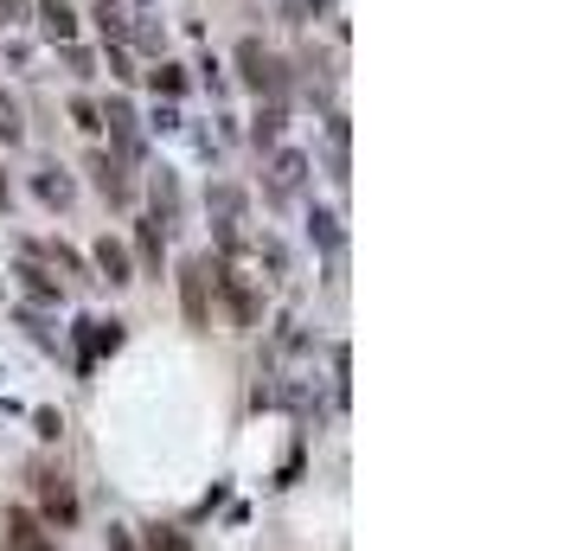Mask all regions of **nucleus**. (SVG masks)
I'll use <instances>...</instances> for the list:
<instances>
[{"label":"nucleus","instance_id":"2","mask_svg":"<svg viewBox=\"0 0 570 551\" xmlns=\"http://www.w3.org/2000/svg\"><path fill=\"white\" fill-rule=\"evenodd\" d=\"M212 289L225 295V308H232V321L237 327H257L263 321V295L237 276V269H225V263H212Z\"/></svg>","mask_w":570,"mask_h":551},{"label":"nucleus","instance_id":"8","mask_svg":"<svg viewBox=\"0 0 570 551\" xmlns=\"http://www.w3.org/2000/svg\"><path fill=\"white\" fill-rule=\"evenodd\" d=\"M39 27H46L52 46H71L78 39V7L71 0H39Z\"/></svg>","mask_w":570,"mask_h":551},{"label":"nucleus","instance_id":"21","mask_svg":"<svg viewBox=\"0 0 570 551\" xmlns=\"http://www.w3.org/2000/svg\"><path fill=\"white\" fill-rule=\"evenodd\" d=\"M71 122H78L83 135H97V129H104V109L90 104V97H78V104H71Z\"/></svg>","mask_w":570,"mask_h":551},{"label":"nucleus","instance_id":"22","mask_svg":"<svg viewBox=\"0 0 570 551\" xmlns=\"http://www.w3.org/2000/svg\"><path fill=\"white\" fill-rule=\"evenodd\" d=\"M20 135H27V129H20V109H13V104H7V97H0V141H7V148H13V141H20Z\"/></svg>","mask_w":570,"mask_h":551},{"label":"nucleus","instance_id":"4","mask_svg":"<svg viewBox=\"0 0 570 551\" xmlns=\"http://www.w3.org/2000/svg\"><path fill=\"white\" fill-rule=\"evenodd\" d=\"M32 488H39V506H46V520H52V525L78 520V494H71V481H65L58 469H39V474H32Z\"/></svg>","mask_w":570,"mask_h":551},{"label":"nucleus","instance_id":"24","mask_svg":"<svg viewBox=\"0 0 570 551\" xmlns=\"http://www.w3.org/2000/svg\"><path fill=\"white\" fill-rule=\"evenodd\" d=\"M104 539H109V551H141V545H135V532H129V525H109Z\"/></svg>","mask_w":570,"mask_h":551},{"label":"nucleus","instance_id":"5","mask_svg":"<svg viewBox=\"0 0 570 551\" xmlns=\"http://www.w3.org/2000/svg\"><path fill=\"white\" fill-rule=\"evenodd\" d=\"M71 334H78V372H90L104 353L122 346V321H78Z\"/></svg>","mask_w":570,"mask_h":551},{"label":"nucleus","instance_id":"15","mask_svg":"<svg viewBox=\"0 0 570 551\" xmlns=\"http://www.w3.org/2000/svg\"><path fill=\"white\" fill-rule=\"evenodd\" d=\"M155 211H167V218H180V180H174L167 167L155 174Z\"/></svg>","mask_w":570,"mask_h":551},{"label":"nucleus","instance_id":"20","mask_svg":"<svg viewBox=\"0 0 570 551\" xmlns=\"http://www.w3.org/2000/svg\"><path fill=\"white\" fill-rule=\"evenodd\" d=\"M148 83H155L160 97H180V90H186V71H180V65H155V71H148Z\"/></svg>","mask_w":570,"mask_h":551},{"label":"nucleus","instance_id":"6","mask_svg":"<svg viewBox=\"0 0 570 551\" xmlns=\"http://www.w3.org/2000/svg\"><path fill=\"white\" fill-rule=\"evenodd\" d=\"M7 551H58L32 506H7Z\"/></svg>","mask_w":570,"mask_h":551},{"label":"nucleus","instance_id":"23","mask_svg":"<svg viewBox=\"0 0 570 551\" xmlns=\"http://www.w3.org/2000/svg\"><path fill=\"white\" fill-rule=\"evenodd\" d=\"M39 250H46V257H52L58 269H71V276H83V257H78V250H65V244H39Z\"/></svg>","mask_w":570,"mask_h":551},{"label":"nucleus","instance_id":"7","mask_svg":"<svg viewBox=\"0 0 570 551\" xmlns=\"http://www.w3.org/2000/svg\"><path fill=\"white\" fill-rule=\"evenodd\" d=\"M302 180H308V155L283 148V155H276V167H269V199H295V193H302Z\"/></svg>","mask_w":570,"mask_h":551},{"label":"nucleus","instance_id":"13","mask_svg":"<svg viewBox=\"0 0 570 551\" xmlns=\"http://www.w3.org/2000/svg\"><path fill=\"white\" fill-rule=\"evenodd\" d=\"M32 193H39V199H46V206H71V180H65V174H52V167H46V174H32Z\"/></svg>","mask_w":570,"mask_h":551},{"label":"nucleus","instance_id":"1","mask_svg":"<svg viewBox=\"0 0 570 551\" xmlns=\"http://www.w3.org/2000/svg\"><path fill=\"white\" fill-rule=\"evenodd\" d=\"M237 78L250 83L257 97H283L288 90V65L276 52H263L257 39H244V46H237Z\"/></svg>","mask_w":570,"mask_h":551},{"label":"nucleus","instance_id":"26","mask_svg":"<svg viewBox=\"0 0 570 551\" xmlns=\"http://www.w3.org/2000/svg\"><path fill=\"white\" fill-rule=\"evenodd\" d=\"M32 423H39V436H58V430H65V417H58V411H39Z\"/></svg>","mask_w":570,"mask_h":551},{"label":"nucleus","instance_id":"16","mask_svg":"<svg viewBox=\"0 0 570 551\" xmlns=\"http://www.w3.org/2000/svg\"><path fill=\"white\" fill-rule=\"evenodd\" d=\"M212 211H218V225H237V211H244V193H237V186H212Z\"/></svg>","mask_w":570,"mask_h":551},{"label":"nucleus","instance_id":"25","mask_svg":"<svg viewBox=\"0 0 570 551\" xmlns=\"http://www.w3.org/2000/svg\"><path fill=\"white\" fill-rule=\"evenodd\" d=\"M109 78H122V83L135 78V71H129V58H122V46H109Z\"/></svg>","mask_w":570,"mask_h":551},{"label":"nucleus","instance_id":"14","mask_svg":"<svg viewBox=\"0 0 570 551\" xmlns=\"http://www.w3.org/2000/svg\"><path fill=\"white\" fill-rule=\"evenodd\" d=\"M135 250H141V263L160 276V218H141V225H135Z\"/></svg>","mask_w":570,"mask_h":551},{"label":"nucleus","instance_id":"18","mask_svg":"<svg viewBox=\"0 0 570 551\" xmlns=\"http://www.w3.org/2000/svg\"><path fill=\"white\" fill-rule=\"evenodd\" d=\"M148 551H193V539L180 525H148Z\"/></svg>","mask_w":570,"mask_h":551},{"label":"nucleus","instance_id":"3","mask_svg":"<svg viewBox=\"0 0 570 551\" xmlns=\"http://www.w3.org/2000/svg\"><path fill=\"white\" fill-rule=\"evenodd\" d=\"M180 302H186V321L206 327L212 321V263H180Z\"/></svg>","mask_w":570,"mask_h":551},{"label":"nucleus","instance_id":"12","mask_svg":"<svg viewBox=\"0 0 570 551\" xmlns=\"http://www.w3.org/2000/svg\"><path fill=\"white\" fill-rule=\"evenodd\" d=\"M97 269H104V283H116V289H122V283H135V276H129V250H122L116 237H104V244H97Z\"/></svg>","mask_w":570,"mask_h":551},{"label":"nucleus","instance_id":"11","mask_svg":"<svg viewBox=\"0 0 570 551\" xmlns=\"http://www.w3.org/2000/svg\"><path fill=\"white\" fill-rule=\"evenodd\" d=\"M13 276H20V289H27L32 302H39V308H58V302H65V289H58L52 276H46V269H39V263H20V269H13Z\"/></svg>","mask_w":570,"mask_h":551},{"label":"nucleus","instance_id":"19","mask_svg":"<svg viewBox=\"0 0 570 551\" xmlns=\"http://www.w3.org/2000/svg\"><path fill=\"white\" fill-rule=\"evenodd\" d=\"M308 232H314V244H321V250H340V218H334V211H314Z\"/></svg>","mask_w":570,"mask_h":551},{"label":"nucleus","instance_id":"17","mask_svg":"<svg viewBox=\"0 0 570 551\" xmlns=\"http://www.w3.org/2000/svg\"><path fill=\"white\" fill-rule=\"evenodd\" d=\"M250 141H257V148H263V141H283V109H276V104L257 109V122H250Z\"/></svg>","mask_w":570,"mask_h":551},{"label":"nucleus","instance_id":"9","mask_svg":"<svg viewBox=\"0 0 570 551\" xmlns=\"http://www.w3.org/2000/svg\"><path fill=\"white\" fill-rule=\"evenodd\" d=\"M90 20L104 27V39H109V46H122V39H135V20H129V7H122V0H97V7H90Z\"/></svg>","mask_w":570,"mask_h":551},{"label":"nucleus","instance_id":"10","mask_svg":"<svg viewBox=\"0 0 570 551\" xmlns=\"http://www.w3.org/2000/svg\"><path fill=\"white\" fill-rule=\"evenodd\" d=\"M90 180H97V193H104L109 206H129V180H122V167L109 155H90Z\"/></svg>","mask_w":570,"mask_h":551}]
</instances>
